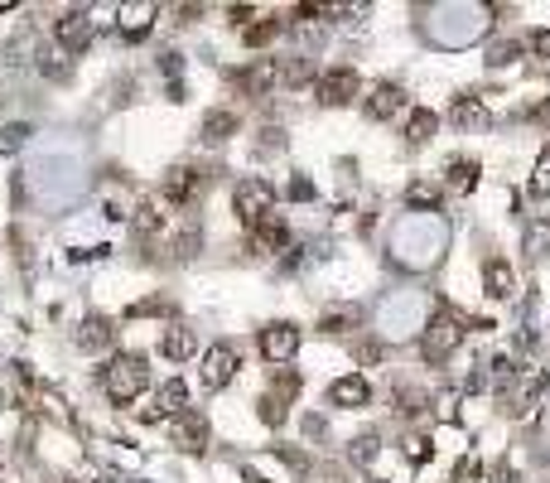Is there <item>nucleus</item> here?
<instances>
[{"instance_id":"nucleus-22","label":"nucleus","mask_w":550,"mask_h":483,"mask_svg":"<svg viewBox=\"0 0 550 483\" xmlns=\"http://www.w3.org/2000/svg\"><path fill=\"white\" fill-rule=\"evenodd\" d=\"M232 131H237V112H208L203 116V140H212V146L227 140Z\"/></svg>"},{"instance_id":"nucleus-14","label":"nucleus","mask_w":550,"mask_h":483,"mask_svg":"<svg viewBox=\"0 0 550 483\" xmlns=\"http://www.w3.org/2000/svg\"><path fill=\"white\" fill-rule=\"evenodd\" d=\"M251 246H256V252H285V246H290V228H285V218L271 213L266 222H256V228H251Z\"/></svg>"},{"instance_id":"nucleus-2","label":"nucleus","mask_w":550,"mask_h":483,"mask_svg":"<svg viewBox=\"0 0 550 483\" xmlns=\"http://www.w3.org/2000/svg\"><path fill=\"white\" fill-rule=\"evenodd\" d=\"M459 344H463V314L439 310L435 320L425 324V334H421V358L425 362H445V358H454Z\"/></svg>"},{"instance_id":"nucleus-6","label":"nucleus","mask_w":550,"mask_h":483,"mask_svg":"<svg viewBox=\"0 0 550 483\" xmlns=\"http://www.w3.org/2000/svg\"><path fill=\"white\" fill-rule=\"evenodd\" d=\"M170 440H174L184 454H203V450H208V416H203V411H194V406H184V411L170 421Z\"/></svg>"},{"instance_id":"nucleus-45","label":"nucleus","mask_w":550,"mask_h":483,"mask_svg":"<svg viewBox=\"0 0 550 483\" xmlns=\"http://www.w3.org/2000/svg\"><path fill=\"white\" fill-rule=\"evenodd\" d=\"M68 483H73V479H68ZM102 483H112V479H102Z\"/></svg>"},{"instance_id":"nucleus-15","label":"nucleus","mask_w":550,"mask_h":483,"mask_svg":"<svg viewBox=\"0 0 550 483\" xmlns=\"http://www.w3.org/2000/svg\"><path fill=\"white\" fill-rule=\"evenodd\" d=\"M15 402L25 411H39V402H49V387L34 377L29 362H15Z\"/></svg>"},{"instance_id":"nucleus-18","label":"nucleus","mask_w":550,"mask_h":483,"mask_svg":"<svg viewBox=\"0 0 550 483\" xmlns=\"http://www.w3.org/2000/svg\"><path fill=\"white\" fill-rule=\"evenodd\" d=\"M401 107H405V92L396 82H381V87H372V97H367V116H372V121H387V116H396Z\"/></svg>"},{"instance_id":"nucleus-39","label":"nucleus","mask_w":550,"mask_h":483,"mask_svg":"<svg viewBox=\"0 0 550 483\" xmlns=\"http://www.w3.org/2000/svg\"><path fill=\"white\" fill-rule=\"evenodd\" d=\"M531 49L541 54V58H550V29H536L531 34Z\"/></svg>"},{"instance_id":"nucleus-43","label":"nucleus","mask_w":550,"mask_h":483,"mask_svg":"<svg viewBox=\"0 0 550 483\" xmlns=\"http://www.w3.org/2000/svg\"><path fill=\"white\" fill-rule=\"evenodd\" d=\"M160 68H164V73H174V78H179V54H164V58H160Z\"/></svg>"},{"instance_id":"nucleus-40","label":"nucleus","mask_w":550,"mask_h":483,"mask_svg":"<svg viewBox=\"0 0 550 483\" xmlns=\"http://www.w3.org/2000/svg\"><path fill=\"white\" fill-rule=\"evenodd\" d=\"M227 15H232V25H242V29H246V20L256 15V10H251V5H232V10H227Z\"/></svg>"},{"instance_id":"nucleus-1","label":"nucleus","mask_w":550,"mask_h":483,"mask_svg":"<svg viewBox=\"0 0 550 483\" xmlns=\"http://www.w3.org/2000/svg\"><path fill=\"white\" fill-rule=\"evenodd\" d=\"M97 382H102V392H106L112 406H130L150 387V358L146 353H112L106 368L97 372Z\"/></svg>"},{"instance_id":"nucleus-10","label":"nucleus","mask_w":550,"mask_h":483,"mask_svg":"<svg viewBox=\"0 0 550 483\" xmlns=\"http://www.w3.org/2000/svg\"><path fill=\"white\" fill-rule=\"evenodd\" d=\"M184 406H188V387L179 382V377H170V382H164L160 392H154V402H150L146 411H140V421H150V426H154V421H174Z\"/></svg>"},{"instance_id":"nucleus-30","label":"nucleus","mask_w":550,"mask_h":483,"mask_svg":"<svg viewBox=\"0 0 550 483\" xmlns=\"http://www.w3.org/2000/svg\"><path fill=\"white\" fill-rule=\"evenodd\" d=\"M348 324H357V310H329V314H324V324H319V329H324V334H343V329H348Z\"/></svg>"},{"instance_id":"nucleus-16","label":"nucleus","mask_w":550,"mask_h":483,"mask_svg":"<svg viewBox=\"0 0 550 483\" xmlns=\"http://www.w3.org/2000/svg\"><path fill=\"white\" fill-rule=\"evenodd\" d=\"M160 353H164L170 362H188V358L198 353V334H194V329H184V324L164 329V334H160Z\"/></svg>"},{"instance_id":"nucleus-8","label":"nucleus","mask_w":550,"mask_h":483,"mask_svg":"<svg viewBox=\"0 0 550 483\" xmlns=\"http://www.w3.org/2000/svg\"><path fill=\"white\" fill-rule=\"evenodd\" d=\"M198 377H203V387H208V392H222V387L237 377V348L232 344H212L208 353H203Z\"/></svg>"},{"instance_id":"nucleus-35","label":"nucleus","mask_w":550,"mask_h":483,"mask_svg":"<svg viewBox=\"0 0 550 483\" xmlns=\"http://www.w3.org/2000/svg\"><path fill=\"white\" fill-rule=\"evenodd\" d=\"M435 416H439V421H454V416H459V392H439V396H435Z\"/></svg>"},{"instance_id":"nucleus-3","label":"nucleus","mask_w":550,"mask_h":483,"mask_svg":"<svg viewBox=\"0 0 550 483\" xmlns=\"http://www.w3.org/2000/svg\"><path fill=\"white\" fill-rule=\"evenodd\" d=\"M232 213L242 218V228L251 232L256 222H266L275 213V188L271 179H242L232 188Z\"/></svg>"},{"instance_id":"nucleus-29","label":"nucleus","mask_w":550,"mask_h":483,"mask_svg":"<svg viewBox=\"0 0 550 483\" xmlns=\"http://www.w3.org/2000/svg\"><path fill=\"white\" fill-rule=\"evenodd\" d=\"M531 194L550 198V146L541 150V160H536V170H531Z\"/></svg>"},{"instance_id":"nucleus-20","label":"nucleus","mask_w":550,"mask_h":483,"mask_svg":"<svg viewBox=\"0 0 550 483\" xmlns=\"http://www.w3.org/2000/svg\"><path fill=\"white\" fill-rule=\"evenodd\" d=\"M154 15H160V5H150V0H146V5H126L121 10V34H126V39H146L150 25H154Z\"/></svg>"},{"instance_id":"nucleus-13","label":"nucleus","mask_w":550,"mask_h":483,"mask_svg":"<svg viewBox=\"0 0 550 483\" xmlns=\"http://www.w3.org/2000/svg\"><path fill=\"white\" fill-rule=\"evenodd\" d=\"M130 222H136V232H140V237H154V232H164V228H170V213H164V198H160V194L140 198V204H136V213H130Z\"/></svg>"},{"instance_id":"nucleus-42","label":"nucleus","mask_w":550,"mask_h":483,"mask_svg":"<svg viewBox=\"0 0 550 483\" xmlns=\"http://www.w3.org/2000/svg\"><path fill=\"white\" fill-rule=\"evenodd\" d=\"M493 479H497V483H521V479H517V469H512V464H497V474H493Z\"/></svg>"},{"instance_id":"nucleus-32","label":"nucleus","mask_w":550,"mask_h":483,"mask_svg":"<svg viewBox=\"0 0 550 483\" xmlns=\"http://www.w3.org/2000/svg\"><path fill=\"white\" fill-rule=\"evenodd\" d=\"M29 140V126H5L0 131V155H10V150H20Z\"/></svg>"},{"instance_id":"nucleus-4","label":"nucleus","mask_w":550,"mask_h":483,"mask_svg":"<svg viewBox=\"0 0 550 483\" xmlns=\"http://www.w3.org/2000/svg\"><path fill=\"white\" fill-rule=\"evenodd\" d=\"M208 179H212V170H198V164H174V170L164 174V184H160V198L170 208H188L203 194V184H208Z\"/></svg>"},{"instance_id":"nucleus-34","label":"nucleus","mask_w":550,"mask_h":483,"mask_svg":"<svg viewBox=\"0 0 550 483\" xmlns=\"http://www.w3.org/2000/svg\"><path fill=\"white\" fill-rule=\"evenodd\" d=\"M164 310H170V300H164V296H154V300H140V304H130V320H146V314H164Z\"/></svg>"},{"instance_id":"nucleus-23","label":"nucleus","mask_w":550,"mask_h":483,"mask_svg":"<svg viewBox=\"0 0 550 483\" xmlns=\"http://www.w3.org/2000/svg\"><path fill=\"white\" fill-rule=\"evenodd\" d=\"M405 204H411V208H421V213H435V208H439V184L415 179L411 188H405Z\"/></svg>"},{"instance_id":"nucleus-44","label":"nucleus","mask_w":550,"mask_h":483,"mask_svg":"<svg viewBox=\"0 0 550 483\" xmlns=\"http://www.w3.org/2000/svg\"><path fill=\"white\" fill-rule=\"evenodd\" d=\"M0 406H5V392H0Z\"/></svg>"},{"instance_id":"nucleus-7","label":"nucleus","mask_w":550,"mask_h":483,"mask_svg":"<svg viewBox=\"0 0 550 483\" xmlns=\"http://www.w3.org/2000/svg\"><path fill=\"white\" fill-rule=\"evenodd\" d=\"M314 97H319V107H348L357 97V73L353 68H324L314 82Z\"/></svg>"},{"instance_id":"nucleus-26","label":"nucleus","mask_w":550,"mask_h":483,"mask_svg":"<svg viewBox=\"0 0 550 483\" xmlns=\"http://www.w3.org/2000/svg\"><path fill=\"white\" fill-rule=\"evenodd\" d=\"M280 29H285V20H261V25H246V29H242V39L251 44V49H266V44H271Z\"/></svg>"},{"instance_id":"nucleus-33","label":"nucleus","mask_w":550,"mask_h":483,"mask_svg":"<svg viewBox=\"0 0 550 483\" xmlns=\"http://www.w3.org/2000/svg\"><path fill=\"white\" fill-rule=\"evenodd\" d=\"M429 454L435 450H429L425 435H411V440H405V459H411V464H429Z\"/></svg>"},{"instance_id":"nucleus-11","label":"nucleus","mask_w":550,"mask_h":483,"mask_svg":"<svg viewBox=\"0 0 550 483\" xmlns=\"http://www.w3.org/2000/svg\"><path fill=\"white\" fill-rule=\"evenodd\" d=\"M232 82H237V92H246V97H266L275 82H280V63H275V58H256V63H246Z\"/></svg>"},{"instance_id":"nucleus-38","label":"nucleus","mask_w":550,"mask_h":483,"mask_svg":"<svg viewBox=\"0 0 550 483\" xmlns=\"http://www.w3.org/2000/svg\"><path fill=\"white\" fill-rule=\"evenodd\" d=\"M357 358H362V362H381V358H387V348H381V344H362V348H357Z\"/></svg>"},{"instance_id":"nucleus-37","label":"nucleus","mask_w":550,"mask_h":483,"mask_svg":"<svg viewBox=\"0 0 550 483\" xmlns=\"http://www.w3.org/2000/svg\"><path fill=\"white\" fill-rule=\"evenodd\" d=\"M372 454H377V435H362V440L353 445V459H357V464H367Z\"/></svg>"},{"instance_id":"nucleus-28","label":"nucleus","mask_w":550,"mask_h":483,"mask_svg":"<svg viewBox=\"0 0 550 483\" xmlns=\"http://www.w3.org/2000/svg\"><path fill=\"white\" fill-rule=\"evenodd\" d=\"M546 252H550V222L541 218L526 228V256H546Z\"/></svg>"},{"instance_id":"nucleus-9","label":"nucleus","mask_w":550,"mask_h":483,"mask_svg":"<svg viewBox=\"0 0 550 483\" xmlns=\"http://www.w3.org/2000/svg\"><path fill=\"white\" fill-rule=\"evenodd\" d=\"M295 353H300V329L295 324H266L261 329V358L266 362H290Z\"/></svg>"},{"instance_id":"nucleus-25","label":"nucleus","mask_w":550,"mask_h":483,"mask_svg":"<svg viewBox=\"0 0 550 483\" xmlns=\"http://www.w3.org/2000/svg\"><path fill=\"white\" fill-rule=\"evenodd\" d=\"M473 184H478V160H454L449 164V188L454 194H469Z\"/></svg>"},{"instance_id":"nucleus-5","label":"nucleus","mask_w":550,"mask_h":483,"mask_svg":"<svg viewBox=\"0 0 550 483\" xmlns=\"http://www.w3.org/2000/svg\"><path fill=\"white\" fill-rule=\"evenodd\" d=\"M92 34H97V20H92V10H68L63 20H54V39L63 54H82L92 44Z\"/></svg>"},{"instance_id":"nucleus-21","label":"nucleus","mask_w":550,"mask_h":483,"mask_svg":"<svg viewBox=\"0 0 550 483\" xmlns=\"http://www.w3.org/2000/svg\"><path fill=\"white\" fill-rule=\"evenodd\" d=\"M435 126H439L435 112H429V107H415L411 121H405V140H411V146H429V140H435Z\"/></svg>"},{"instance_id":"nucleus-41","label":"nucleus","mask_w":550,"mask_h":483,"mask_svg":"<svg viewBox=\"0 0 550 483\" xmlns=\"http://www.w3.org/2000/svg\"><path fill=\"white\" fill-rule=\"evenodd\" d=\"M290 198H314V184H309V179H295V184H290Z\"/></svg>"},{"instance_id":"nucleus-31","label":"nucleus","mask_w":550,"mask_h":483,"mask_svg":"<svg viewBox=\"0 0 550 483\" xmlns=\"http://www.w3.org/2000/svg\"><path fill=\"white\" fill-rule=\"evenodd\" d=\"M285 411H290V406H285V402H275L271 392L261 396V421H266V426H285Z\"/></svg>"},{"instance_id":"nucleus-19","label":"nucleus","mask_w":550,"mask_h":483,"mask_svg":"<svg viewBox=\"0 0 550 483\" xmlns=\"http://www.w3.org/2000/svg\"><path fill=\"white\" fill-rule=\"evenodd\" d=\"M483 286H488V296H493V300H512V296H517V276H512V266L502 262V256H493V262L483 266Z\"/></svg>"},{"instance_id":"nucleus-27","label":"nucleus","mask_w":550,"mask_h":483,"mask_svg":"<svg viewBox=\"0 0 550 483\" xmlns=\"http://www.w3.org/2000/svg\"><path fill=\"white\" fill-rule=\"evenodd\" d=\"M454 121H459V126H483L488 121L483 102H478V97H454Z\"/></svg>"},{"instance_id":"nucleus-12","label":"nucleus","mask_w":550,"mask_h":483,"mask_svg":"<svg viewBox=\"0 0 550 483\" xmlns=\"http://www.w3.org/2000/svg\"><path fill=\"white\" fill-rule=\"evenodd\" d=\"M329 402L343 406V411H357V406L372 402V387H367L362 372H348V377H338V382L329 387Z\"/></svg>"},{"instance_id":"nucleus-17","label":"nucleus","mask_w":550,"mask_h":483,"mask_svg":"<svg viewBox=\"0 0 550 483\" xmlns=\"http://www.w3.org/2000/svg\"><path fill=\"white\" fill-rule=\"evenodd\" d=\"M112 338H116V324L106 320V314H88V320L78 324V348H112Z\"/></svg>"},{"instance_id":"nucleus-36","label":"nucleus","mask_w":550,"mask_h":483,"mask_svg":"<svg viewBox=\"0 0 550 483\" xmlns=\"http://www.w3.org/2000/svg\"><path fill=\"white\" fill-rule=\"evenodd\" d=\"M521 49H517V44H493V49H488V63H493V68H502V63H512V58H517Z\"/></svg>"},{"instance_id":"nucleus-24","label":"nucleus","mask_w":550,"mask_h":483,"mask_svg":"<svg viewBox=\"0 0 550 483\" xmlns=\"http://www.w3.org/2000/svg\"><path fill=\"white\" fill-rule=\"evenodd\" d=\"M271 396H275V402H285V406H290L295 396H300V372L280 368V372L271 377Z\"/></svg>"}]
</instances>
